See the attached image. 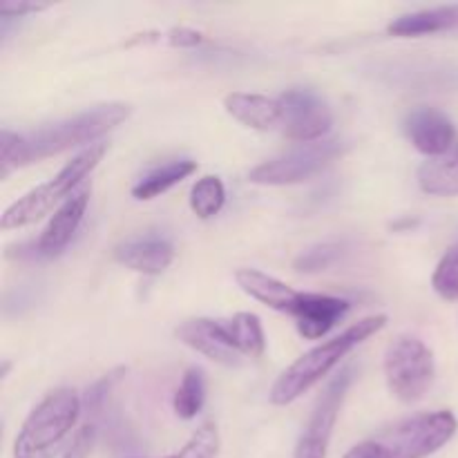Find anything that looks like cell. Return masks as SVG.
<instances>
[{"instance_id": "9a60e30c", "label": "cell", "mask_w": 458, "mask_h": 458, "mask_svg": "<svg viewBox=\"0 0 458 458\" xmlns=\"http://www.w3.org/2000/svg\"><path fill=\"white\" fill-rule=\"evenodd\" d=\"M235 282L246 295L267 304L268 309L289 313V316L295 304H298L300 293H302V291H295L293 286L284 284L282 280L264 271H258V268H240V271H235Z\"/></svg>"}, {"instance_id": "2e32d148", "label": "cell", "mask_w": 458, "mask_h": 458, "mask_svg": "<svg viewBox=\"0 0 458 458\" xmlns=\"http://www.w3.org/2000/svg\"><path fill=\"white\" fill-rule=\"evenodd\" d=\"M224 107L235 121L253 130H276L282 125L280 98H268L262 94L233 92L224 98Z\"/></svg>"}, {"instance_id": "6da1fadb", "label": "cell", "mask_w": 458, "mask_h": 458, "mask_svg": "<svg viewBox=\"0 0 458 458\" xmlns=\"http://www.w3.org/2000/svg\"><path fill=\"white\" fill-rule=\"evenodd\" d=\"M130 114H132V107L125 103H106V106H97L92 110L72 116V119L58 121V123L34 130V132L13 134L9 130H3L0 132L3 177H7L9 170L13 168L38 164V161L61 155L72 148L88 146L123 123Z\"/></svg>"}, {"instance_id": "ffe728a7", "label": "cell", "mask_w": 458, "mask_h": 458, "mask_svg": "<svg viewBox=\"0 0 458 458\" xmlns=\"http://www.w3.org/2000/svg\"><path fill=\"white\" fill-rule=\"evenodd\" d=\"M228 335L233 338L242 356L259 358L267 349V335H264L262 322L255 313H235L233 318L224 320Z\"/></svg>"}, {"instance_id": "5bb4252c", "label": "cell", "mask_w": 458, "mask_h": 458, "mask_svg": "<svg viewBox=\"0 0 458 458\" xmlns=\"http://www.w3.org/2000/svg\"><path fill=\"white\" fill-rule=\"evenodd\" d=\"M114 259L143 276H161L174 259V246L161 235H141L121 242Z\"/></svg>"}, {"instance_id": "52a82bcc", "label": "cell", "mask_w": 458, "mask_h": 458, "mask_svg": "<svg viewBox=\"0 0 458 458\" xmlns=\"http://www.w3.org/2000/svg\"><path fill=\"white\" fill-rule=\"evenodd\" d=\"M458 420L452 411H432L403 420L385 432L378 443L387 447L392 458H428L445 447L454 438Z\"/></svg>"}, {"instance_id": "e0dca14e", "label": "cell", "mask_w": 458, "mask_h": 458, "mask_svg": "<svg viewBox=\"0 0 458 458\" xmlns=\"http://www.w3.org/2000/svg\"><path fill=\"white\" fill-rule=\"evenodd\" d=\"M454 30H458V4H445V7L405 13V16L396 18V21L387 27L389 34L401 36V38L441 34V31Z\"/></svg>"}, {"instance_id": "30bf717a", "label": "cell", "mask_w": 458, "mask_h": 458, "mask_svg": "<svg viewBox=\"0 0 458 458\" xmlns=\"http://www.w3.org/2000/svg\"><path fill=\"white\" fill-rule=\"evenodd\" d=\"M407 139L419 152L428 155L429 159L447 155L456 146V128L445 112L429 106H419L407 112L403 121Z\"/></svg>"}, {"instance_id": "484cf974", "label": "cell", "mask_w": 458, "mask_h": 458, "mask_svg": "<svg viewBox=\"0 0 458 458\" xmlns=\"http://www.w3.org/2000/svg\"><path fill=\"white\" fill-rule=\"evenodd\" d=\"M94 443H97V425L85 423L79 432L74 434L72 443L67 445L63 458H89L94 450Z\"/></svg>"}, {"instance_id": "7402d4cb", "label": "cell", "mask_w": 458, "mask_h": 458, "mask_svg": "<svg viewBox=\"0 0 458 458\" xmlns=\"http://www.w3.org/2000/svg\"><path fill=\"white\" fill-rule=\"evenodd\" d=\"M226 204V188L224 182L215 174L197 179L191 188V208L199 219H210L219 215V210Z\"/></svg>"}, {"instance_id": "4fadbf2b", "label": "cell", "mask_w": 458, "mask_h": 458, "mask_svg": "<svg viewBox=\"0 0 458 458\" xmlns=\"http://www.w3.org/2000/svg\"><path fill=\"white\" fill-rule=\"evenodd\" d=\"M349 309H352V302L344 298L325 293H300L291 318L304 340H318L329 334L347 316Z\"/></svg>"}, {"instance_id": "d6986e66", "label": "cell", "mask_w": 458, "mask_h": 458, "mask_svg": "<svg viewBox=\"0 0 458 458\" xmlns=\"http://www.w3.org/2000/svg\"><path fill=\"white\" fill-rule=\"evenodd\" d=\"M197 170V161L192 159H177L168 161V164L159 165V168L150 170L148 174H143L132 188V197L139 201H150L155 197L164 195L170 188L182 183L183 179L191 177Z\"/></svg>"}, {"instance_id": "8fae6325", "label": "cell", "mask_w": 458, "mask_h": 458, "mask_svg": "<svg viewBox=\"0 0 458 458\" xmlns=\"http://www.w3.org/2000/svg\"><path fill=\"white\" fill-rule=\"evenodd\" d=\"M177 338L186 347L195 349L197 353L208 360L224 367H240L246 356H242L233 338L228 335L224 320H210V318H195L177 327Z\"/></svg>"}, {"instance_id": "5b68a950", "label": "cell", "mask_w": 458, "mask_h": 458, "mask_svg": "<svg viewBox=\"0 0 458 458\" xmlns=\"http://www.w3.org/2000/svg\"><path fill=\"white\" fill-rule=\"evenodd\" d=\"M437 365L428 344L414 335H401L385 352V378L398 401L416 403L432 387Z\"/></svg>"}, {"instance_id": "603a6c76", "label": "cell", "mask_w": 458, "mask_h": 458, "mask_svg": "<svg viewBox=\"0 0 458 458\" xmlns=\"http://www.w3.org/2000/svg\"><path fill=\"white\" fill-rule=\"evenodd\" d=\"M432 286L447 302H456L458 300V244L450 246L447 253L441 258L432 276Z\"/></svg>"}, {"instance_id": "277c9868", "label": "cell", "mask_w": 458, "mask_h": 458, "mask_svg": "<svg viewBox=\"0 0 458 458\" xmlns=\"http://www.w3.org/2000/svg\"><path fill=\"white\" fill-rule=\"evenodd\" d=\"M106 152V143H94V146L85 148L81 155H76L65 168H61L56 177L25 192L21 199L13 201L3 213V222H0L3 224V231L30 226V224L43 219L47 213H52L54 206H61L67 197H72L83 186V179L101 164Z\"/></svg>"}, {"instance_id": "7a4b0ae2", "label": "cell", "mask_w": 458, "mask_h": 458, "mask_svg": "<svg viewBox=\"0 0 458 458\" xmlns=\"http://www.w3.org/2000/svg\"><path fill=\"white\" fill-rule=\"evenodd\" d=\"M387 325V316H369L365 320L356 322L349 329H344L343 334L335 335V338L327 340V343L318 344L311 352H307L304 356H300L280 378L273 383L271 398L273 405H289V403L298 401L302 394H307L309 389L316 383H320L331 369L343 362V358L349 352L362 344L365 340H369L371 335L378 334L380 329H385Z\"/></svg>"}, {"instance_id": "f1b7e54d", "label": "cell", "mask_w": 458, "mask_h": 458, "mask_svg": "<svg viewBox=\"0 0 458 458\" xmlns=\"http://www.w3.org/2000/svg\"><path fill=\"white\" fill-rule=\"evenodd\" d=\"M343 458H392L389 456L387 447L380 445L378 441H367L360 445L352 447Z\"/></svg>"}, {"instance_id": "cb8c5ba5", "label": "cell", "mask_w": 458, "mask_h": 458, "mask_svg": "<svg viewBox=\"0 0 458 458\" xmlns=\"http://www.w3.org/2000/svg\"><path fill=\"white\" fill-rule=\"evenodd\" d=\"M219 454V432L215 423H204L195 434L191 437V441L177 452V454H170L164 458H217Z\"/></svg>"}, {"instance_id": "ac0fdd59", "label": "cell", "mask_w": 458, "mask_h": 458, "mask_svg": "<svg viewBox=\"0 0 458 458\" xmlns=\"http://www.w3.org/2000/svg\"><path fill=\"white\" fill-rule=\"evenodd\" d=\"M420 191L432 197L458 195V141L447 155L425 161L419 168Z\"/></svg>"}, {"instance_id": "9c48e42d", "label": "cell", "mask_w": 458, "mask_h": 458, "mask_svg": "<svg viewBox=\"0 0 458 458\" xmlns=\"http://www.w3.org/2000/svg\"><path fill=\"white\" fill-rule=\"evenodd\" d=\"M282 134L291 141L316 143L334 125L331 107L313 89H286L280 97Z\"/></svg>"}, {"instance_id": "7c38bea8", "label": "cell", "mask_w": 458, "mask_h": 458, "mask_svg": "<svg viewBox=\"0 0 458 458\" xmlns=\"http://www.w3.org/2000/svg\"><path fill=\"white\" fill-rule=\"evenodd\" d=\"M89 204V186H81L79 191L72 197H67L58 210L54 213V217L49 219V224L45 226V231L40 233L38 242H34L30 249V258H54V255L63 253L65 246L70 244L72 237L79 231L81 222H83V215L88 210ZM25 258V255H22Z\"/></svg>"}, {"instance_id": "f546056e", "label": "cell", "mask_w": 458, "mask_h": 458, "mask_svg": "<svg viewBox=\"0 0 458 458\" xmlns=\"http://www.w3.org/2000/svg\"><path fill=\"white\" fill-rule=\"evenodd\" d=\"M165 40H168L170 45H174V47H177V45L179 47H195V45H199L201 40H204V36L195 30H173L168 31Z\"/></svg>"}, {"instance_id": "3957f363", "label": "cell", "mask_w": 458, "mask_h": 458, "mask_svg": "<svg viewBox=\"0 0 458 458\" xmlns=\"http://www.w3.org/2000/svg\"><path fill=\"white\" fill-rule=\"evenodd\" d=\"M83 403L74 389H56L31 410L13 441V458H56Z\"/></svg>"}, {"instance_id": "8992f818", "label": "cell", "mask_w": 458, "mask_h": 458, "mask_svg": "<svg viewBox=\"0 0 458 458\" xmlns=\"http://www.w3.org/2000/svg\"><path fill=\"white\" fill-rule=\"evenodd\" d=\"M347 148V143L340 139L307 143L286 155L259 164L258 168L250 170L249 182L259 183V186H293V183L307 182L322 173L327 165L334 164L338 157H343Z\"/></svg>"}, {"instance_id": "83f0119b", "label": "cell", "mask_w": 458, "mask_h": 458, "mask_svg": "<svg viewBox=\"0 0 458 458\" xmlns=\"http://www.w3.org/2000/svg\"><path fill=\"white\" fill-rule=\"evenodd\" d=\"M45 9H49L47 3H27V0H18V3L16 0H3L0 3V13L4 18H21L25 13H38Z\"/></svg>"}, {"instance_id": "4316f807", "label": "cell", "mask_w": 458, "mask_h": 458, "mask_svg": "<svg viewBox=\"0 0 458 458\" xmlns=\"http://www.w3.org/2000/svg\"><path fill=\"white\" fill-rule=\"evenodd\" d=\"M119 374H123V369L112 371V374L103 376V378L98 380L92 389H88V396H85V410H88V414H92V416L98 414V410L103 407V401H106L107 392H110L112 385L121 378Z\"/></svg>"}, {"instance_id": "ba28073f", "label": "cell", "mask_w": 458, "mask_h": 458, "mask_svg": "<svg viewBox=\"0 0 458 458\" xmlns=\"http://www.w3.org/2000/svg\"><path fill=\"white\" fill-rule=\"evenodd\" d=\"M353 380V369L340 371L327 389L322 392V396L318 398L316 407H313V414L309 419L307 428H304L302 437H300L298 445H295L293 458H327V450H329L331 434H334L335 420H338L340 410H343L344 396H347V389Z\"/></svg>"}, {"instance_id": "d4e9b609", "label": "cell", "mask_w": 458, "mask_h": 458, "mask_svg": "<svg viewBox=\"0 0 458 458\" xmlns=\"http://www.w3.org/2000/svg\"><path fill=\"white\" fill-rule=\"evenodd\" d=\"M340 255L338 244H320L313 246V249L304 250L298 259H295V271L300 273H316L325 271L327 267L335 262V258Z\"/></svg>"}, {"instance_id": "44dd1931", "label": "cell", "mask_w": 458, "mask_h": 458, "mask_svg": "<svg viewBox=\"0 0 458 458\" xmlns=\"http://www.w3.org/2000/svg\"><path fill=\"white\" fill-rule=\"evenodd\" d=\"M204 401H206L204 371L197 369V367H191V369L183 374L177 392H174V398H173L174 414L183 420L195 419V416L201 411V407H204Z\"/></svg>"}]
</instances>
